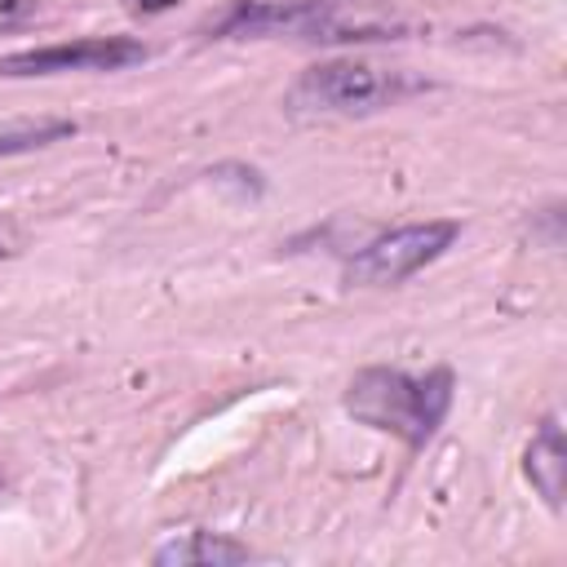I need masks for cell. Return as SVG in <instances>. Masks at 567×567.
Listing matches in <instances>:
<instances>
[{"instance_id":"cell-1","label":"cell","mask_w":567,"mask_h":567,"mask_svg":"<svg viewBox=\"0 0 567 567\" xmlns=\"http://www.w3.org/2000/svg\"><path fill=\"white\" fill-rule=\"evenodd\" d=\"M456 403V372L447 363L425 372H403L390 363H368L350 377L341 408L381 434L403 439L412 452H421L447 421Z\"/></svg>"},{"instance_id":"cell-2","label":"cell","mask_w":567,"mask_h":567,"mask_svg":"<svg viewBox=\"0 0 567 567\" xmlns=\"http://www.w3.org/2000/svg\"><path fill=\"white\" fill-rule=\"evenodd\" d=\"M434 80L408 71V66H377V62H315L306 66L292 89L284 93V111L301 120H354V115H377L385 106H399L416 93H430Z\"/></svg>"},{"instance_id":"cell-3","label":"cell","mask_w":567,"mask_h":567,"mask_svg":"<svg viewBox=\"0 0 567 567\" xmlns=\"http://www.w3.org/2000/svg\"><path fill=\"white\" fill-rule=\"evenodd\" d=\"M350 0H235L226 4L204 35L208 40H310V44H337V40H394L399 22H372V18H346Z\"/></svg>"},{"instance_id":"cell-4","label":"cell","mask_w":567,"mask_h":567,"mask_svg":"<svg viewBox=\"0 0 567 567\" xmlns=\"http://www.w3.org/2000/svg\"><path fill=\"white\" fill-rule=\"evenodd\" d=\"M456 235H461V221H452V217L394 226L346 257V284L350 288H394V284L412 279L416 270H425L430 261H439L456 244Z\"/></svg>"},{"instance_id":"cell-5","label":"cell","mask_w":567,"mask_h":567,"mask_svg":"<svg viewBox=\"0 0 567 567\" xmlns=\"http://www.w3.org/2000/svg\"><path fill=\"white\" fill-rule=\"evenodd\" d=\"M146 58H151V49L133 35H84V40H62V44L4 53L0 75L35 80V75H66V71H128Z\"/></svg>"},{"instance_id":"cell-6","label":"cell","mask_w":567,"mask_h":567,"mask_svg":"<svg viewBox=\"0 0 567 567\" xmlns=\"http://www.w3.org/2000/svg\"><path fill=\"white\" fill-rule=\"evenodd\" d=\"M523 474L536 487V496L549 509H563V492H567V447H563V421L558 412L540 416L527 452H523Z\"/></svg>"},{"instance_id":"cell-7","label":"cell","mask_w":567,"mask_h":567,"mask_svg":"<svg viewBox=\"0 0 567 567\" xmlns=\"http://www.w3.org/2000/svg\"><path fill=\"white\" fill-rule=\"evenodd\" d=\"M257 558L244 540L226 536V532H182V536H168L164 545H155L151 563L155 567H230V563H248Z\"/></svg>"},{"instance_id":"cell-8","label":"cell","mask_w":567,"mask_h":567,"mask_svg":"<svg viewBox=\"0 0 567 567\" xmlns=\"http://www.w3.org/2000/svg\"><path fill=\"white\" fill-rule=\"evenodd\" d=\"M75 133H80V124H75V120H58V115L0 124V159H9V155H31V151H40V146L66 142V137H75Z\"/></svg>"},{"instance_id":"cell-9","label":"cell","mask_w":567,"mask_h":567,"mask_svg":"<svg viewBox=\"0 0 567 567\" xmlns=\"http://www.w3.org/2000/svg\"><path fill=\"white\" fill-rule=\"evenodd\" d=\"M40 18V0H0V35Z\"/></svg>"},{"instance_id":"cell-10","label":"cell","mask_w":567,"mask_h":567,"mask_svg":"<svg viewBox=\"0 0 567 567\" xmlns=\"http://www.w3.org/2000/svg\"><path fill=\"white\" fill-rule=\"evenodd\" d=\"M137 13H164V9H173L177 0H128Z\"/></svg>"},{"instance_id":"cell-11","label":"cell","mask_w":567,"mask_h":567,"mask_svg":"<svg viewBox=\"0 0 567 567\" xmlns=\"http://www.w3.org/2000/svg\"><path fill=\"white\" fill-rule=\"evenodd\" d=\"M9 252H13V248H9V239H4V230H0V261H4Z\"/></svg>"}]
</instances>
